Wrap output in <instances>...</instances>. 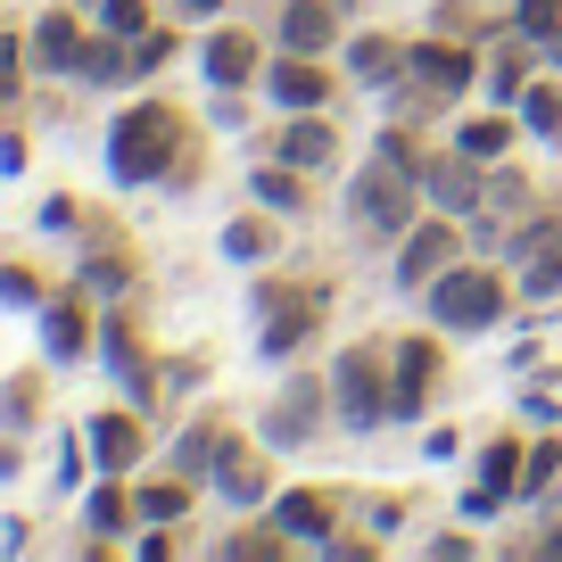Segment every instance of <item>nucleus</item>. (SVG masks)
I'll list each match as a JSON object with an SVG mask.
<instances>
[{
	"instance_id": "f257e3e1",
	"label": "nucleus",
	"mask_w": 562,
	"mask_h": 562,
	"mask_svg": "<svg viewBox=\"0 0 562 562\" xmlns=\"http://www.w3.org/2000/svg\"><path fill=\"white\" fill-rule=\"evenodd\" d=\"M108 182L116 191H199L207 175V140H199V116L182 100H124L116 124H108Z\"/></svg>"
},
{
	"instance_id": "f03ea898",
	"label": "nucleus",
	"mask_w": 562,
	"mask_h": 562,
	"mask_svg": "<svg viewBox=\"0 0 562 562\" xmlns=\"http://www.w3.org/2000/svg\"><path fill=\"white\" fill-rule=\"evenodd\" d=\"M248 323H257V356L265 364H299V356L323 339V323H331V281L265 265V273L248 281Z\"/></svg>"
},
{
	"instance_id": "7ed1b4c3",
	"label": "nucleus",
	"mask_w": 562,
	"mask_h": 562,
	"mask_svg": "<svg viewBox=\"0 0 562 562\" xmlns=\"http://www.w3.org/2000/svg\"><path fill=\"white\" fill-rule=\"evenodd\" d=\"M422 315L439 323L447 339H480L513 315V273L505 265H480V257H456L430 290H422Z\"/></svg>"
},
{
	"instance_id": "20e7f679",
	"label": "nucleus",
	"mask_w": 562,
	"mask_h": 562,
	"mask_svg": "<svg viewBox=\"0 0 562 562\" xmlns=\"http://www.w3.org/2000/svg\"><path fill=\"white\" fill-rule=\"evenodd\" d=\"M430 215V199H422V182L405 175V166H389L381 149H372L364 166H356V182H348V224L364 232V240H389L397 248L405 232Z\"/></svg>"
},
{
	"instance_id": "39448f33",
	"label": "nucleus",
	"mask_w": 562,
	"mask_h": 562,
	"mask_svg": "<svg viewBox=\"0 0 562 562\" xmlns=\"http://www.w3.org/2000/svg\"><path fill=\"white\" fill-rule=\"evenodd\" d=\"M323 372H331V414H339V430H356V439L389 430V339H348Z\"/></svg>"
},
{
	"instance_id": "423d86ee",
	"label": "nucleus",
	"mask_w": 562,
	"mask_h": 562,
	"mask_svg": "<svg viewBox=\"0 0 562 562\" xmlns=\"http://www.w3.org/2000/svg\"><path fill=\"white\" fill-rule=\"evenodd\" d=\"M100 364H108V381H116L124 397L140 405V414L166 397V356L149 348V331H140V315H133L124 299L100 315Z\"/></svg>"
},
{
	"instance_id": "0eeeda50",
	"label": "nucleus",
	"mask_w": 562,
	"mask_h": 562,
	"mask_svg": "<svg viewBox=\"0 0 562 562\" xmlns=\"http://www.w3.org/2000/svg\"><path fill=\"white\" fill-rule=\"evenodd\" d=\"M323 422H339L331 414V372H290V381L273 389V405L257 414V439L273 447V456H299V447L323 439Z\"/></svg>"
},
{
	"instance_id": "6e6552de",
	"label": "nucleus",
	"mask_w": 562,
	"mask_h": 562,
	"mask_svg": "<svg viewBox=\"0 0 562 562\" xmlns=\"http://www.w3.org/2000/svg\"><path fill=\"white\" fill-rule=\"evenodd\" d=\"M439 372H447V331H405L389 339V430H414L439 397Z\"/></svg>"
},
{
	"instance_id": "1a4fd4ad",
	"label": "nucleus",
	"mask_w": 562,
	"mask_h": 562,
	"mask_svg": "<svg viewBox=\"0 0 562 562\" xmlns=\"http://www.w3.org/2000/svg\"><path fill=\"white\" fill-rule=\"evenodd\" d=\"M496 257L513 265V281H521L529 306L562 299V199H554V207H529L521 224L505 232V248H496Z\"/></svg>"
},
{
	"instance_id": "9d476101",
	"label": "nucleus",
	"mask_w": 562,
	"mask_h": 562,
	"mask_svg": "<svg viewBox=\"0 0 562 562\" xmlns=\"http://www.w3.org/2000/svg\"><path fill=\"white\" fill-rule=\"evenodd\" d=\"M480 67H488V58H480L472 42L456 34V25H430V34L405 42V83L430 91L439 108H456L463 91H480Z\"/></svg>"
},
{
	"instance_id": "9b49d317",
	"label": "nucleus",
	"mask_w": 562,
	"mask_h": 562,
	"mask_svg": "<svg viewBox=\"0 0 562 562\" xmlns=\"http://www.w3.org/2000/svg\"><path fill=\"white\" fill-rule=\"evenodd\" d=\"M456 257H463V215H439V207H430L397 248H389V290L422 299V290H430V281H439Z\"/></svg>"
},
{
	"instance_id": "f8f14e48",
	"label": "nucleus",
	"mask_w": 562,
	"mask_h": 562,
	"mask_svg": "<svg viewBox=\"0 0 562 562\" xmlns=\"http://www.w3.org/2000/svg\"><path fill=\"white\" fill-rule=\"evenodd\" d=\"M100 315H108V299L91 281H58L50 306H42V356H50V364H83V356L100 348Z\"/></svg>"
},
{
	"instance_id": "ddd939ff",
	"label": "nucleus",
	"mask_w": 562,
	"mask_h": 562,
	"mask_svg": "<svg viewBox=\"0 0 562 562\" xmlns=\"http://www.w3.org/2000/svg\"><path fill=\"white\" fill-rule=\"evenodd\" d=\"M257 100L273 108V116H306V108L339 100V75H331V58H315V50H273L265 75H257Z\"/></svg>"
},
{
	"instance_id": "4468645a",
	"label": "nucleus",
	"mask_w": 562,
	"mask_h": 562,
	"mask_svg": "<svg viewBox=\"0 0 562 562\" xmlns=\"http://www.w3.org/2000/svg\"><path fill=\"white\" fill-rule=\"evenodd\" d=\"M265 58H273V50H265L257 25H240V18L199 25V75H207V91H257Z\"/></svg>"
},
{
	"instance_id": "2eb2a0df",
	"label": "nucleus",
	"mask_w": 562,
	"mask_h": 562,
	"mask_svg": "<svg viewBox=\"0 0 562 562\" xmlns=\"http://www.w3.org/2000/svg\"><path fill=\"white\" fill-rule=\"evenodd\" d=\"M75 281H91L108 306L133 299V281H140V257L133 240L116 232V215H83V232H75Z\"/></svg>"
},
{
	"instance_id": "dca6fc26",
	"label": "nucleus",
	"mask_w": 562,
	"mask_h": 562,
	"mask_svg": "<svg viewBox=\"0 0 562 562\" xmlns=\"http://www.w3.org/2000/svg\"><path fill=\"white\" fill-rule=\"evenodd\" d=\"M265 513H273V521L290 529L299 546H315V554H323V546L339 538V521L356 513V496H348V488H323V480H290V488H281Z\"/></svg>"
},
{
	"instance_id": "f3484780",
	"label": "nucleus",
	"mask_w": 562,
	"mask_h": 562,
	"mask_svg": "<svg viewBox=\"0 0 562 562\" xmlns=\"http://www.w3.org/2000/svg\"><path fill=\"white\" fill-rule=\"evenodd\" d=\"M414 182H422V199H430L439 215H463V224H472V207L488 199V166H480V158H463L456 140H439V149H422Z\"/></svg>"
},
{
	"instance_id": "a211bd4d",
	"label": "nucleus",
	"mask_w": 562,
	"mask_h": 562,
	"mask_svg": "<svg viewBox=\"0 0 562 562\" xmlns=\"http://www.w3.org/2000/svg\"><path fill=\"white\" fill-rule=\"evenodd\" d=\"M207 488L224 496L232 513H265V505L281 496V480H273V447H265V439H232V447H224V463L207 472Z\"/></svg>"
},
{
	"instance_id": "6ab92c4d",
	"label": "nucleus",
	"mask_w": 562,
	"mask_h": 562,
	"mask_svg": "<svg viewBox=\"0 0 562 562\" xmlns=\"http://www.w3.org/2000/svg\"><path fill=\"white\" fill-rule=\"evenodd\" d=\"M83 439H91V472H124L133 480L140 463H149V422H140V405H100V414L83 422Z\"/></svg>"
},
{
	"instance_id": "aec40b11",
	"label": "nucleus",
	"mask_w": 562,
	"mask_h": 562,
	"mask_svg": "<svg viewBox=\"0 0 562 562\" xmlns=\"http://www.w3.org/2000/svg\"><path fill=\"white\" fill-rule=\"evenodd\" d=\"M83 50H91V25L75 18V9H42V18L25 25V58H34V75H50V83H75V75H83Z\"/></svg>"
},
{
	"instance_id": "412c9836",
	"label": "nucleus",
	"mask_w": 562,
	"mask_h": 562,
	"mask_svg": "<svg viewBox=\"0 0 562 562\" xmlns=\"http://www.w3.org/2000/svg\"><path fill=\"white\" fill-rule=\"evenodd\" d=\"M265 158H290L299 175H339V124H331V108H306V116H281L273 124V140H265Z\"/></svg>"
},
{
	"instance_id": "4be33fe9",
	"label": "nucleus",
	"mask_w": 562,
	"mask_h": 562,
	"mask_svg": "<svg viewBox=\"0 0 562 562\" xmlns=\"http://www.w3.org/2000/svg\"><path fill=\"white\" fill-rule=\"evenodd\" d=\"M339 42H348V9H339V0H281L273 9V50L339 58Z\"/></svg>"
},
{
	"instance_id": "5701e85b",
	"label": "nucleus",
	"mask_w": 562,
	"mask_h": 562,
	"mask_svg": "<svg viewBox=\"0 0 562 562\" xmlns=\"http://www.w3.org/2000/svg\"><path fill=\"white\" fill-rule=\"evenodd\" d=\"M232 439H240V430H232V414H215V405H207V414H191V422L175 430V447H166V472H182V480H199V488H207V472L224 463Z\"/></svg>"
},
{
	"instance_id": "b1692460",
	"label": "nucleus",
	"mask_w": 562,
	"mask_h": 562,
	"mask_svg": "<svg viewBox=\"0 0 562 562\" xmlns=\"http://www.w3.org/2000/svg\"><path fill=\"white\" fill-rule=\"evenodd\" d=\"M529 207H538V182H529L521 166H505V158H496V166H488V199L472 207V232H480V240H496V248H505V232L521 224Z\"/></svg>"
},
{
	"instance_id": "393cba45",
	"label": "nucleus",
	"mask_w": 562,
	"mask_h": 562,
	"mask_svg": "<svg viewBox=\"0 0 562 562\" xmlns=\"http://www.w3.org/2000/svg\"><path fill=\"white\" fill-rule=\"evenodd\" d=\"M215 248H224V257L240 265V273H265V265H281V215L248 199L240 215H224V232H215Z\"/></svg>"
},
{
	"instance_id": "a878e982",
	"label": "nucleus",
	"mask_w": 562,
	"mask_h": 562,
	"mask_svg": "<svg viewBox=\"0 0 562 562\" xmlns=\"http://www.w3.org/2000/svg\"><path fill=\"white\" fill-rule=\"evenodd\" d=\"M538 67H546L538 42H529V34H505V42L488 50V67H480V91H488L496 108H521V91L538 83Z\"/></svg>"
},
{
	"instance_id": "bb28decb",
	"label": "nucleus",
	"mask_w": 562,
	"mask_h": 562,
	"mask_svg": "<svg viewBox=\"0 0 562 562\" xmlns=\"http://www.w3.org/2000/svg\"><path fill=\"white\" fill-rule=\"evenodd\" d=\"M75 513H83L91 538H116V546L140 529V505H133V480H124V472H100V480L83 488V505H75Z\"/></svg>"
},
{
	"instance_id": "cd10ccee",
	"label": "nucleus",
	"mask_w": 562,
	"mask_h": 562,
	"mask_svg": "<svg viewBox=\"0 0 562 562\" xmlns=\"http://www.w3.org/2000/svg\"><path fill=\"white\" fill-rule=\"evenodd\" d=\"M75 83H91V91H133V83H149V58H140V42H116V34H100L91 25V50H83V75Z\"/></svg>"
},
{
	"instance_id": "c85d7f7f",
	"label": "nucleus",
	"mask_w": 562,
	"mask_h": 562,
	"mask_svg": "<svg viewBox=\"0 0 562 562\" xmlns=\"http://www.w3.org/2000/svg\"><path fill=\"white\" fill-rule=\"evenodd\" d=\"M339 58H348V83H364V91H389V83L405 75V42L381 34V25L348 34V42H339Z\"/></svg>"
},
{
	"instance_id": "c756f323",
	"label": "nucleus",
	"mask_w": 562,
	"mask_h": 562,
	"mask_svg": "<svg viewBox=\"0 0 562 562\" xmlns=\"http://www.w3.org/2000/svg\"><path fill=\"white\" fill-rule=\"evenodd\" d=\"M248 199H257V207H273L281 224H290V215L315 207V175H299L290 158H257V166H248Z\"/></svg>"
},
{
	"instance_id": "7c9ffc66",
	"label": "nucleus",
	"mask_w": 562,
	"mask_h": 562,
	"mask_svg": "<svg viewBox=\"0 0 562 562\" xmlns=\"http://www.w3.org/2000/svg\"><path fill=\"white\" fill-rule=\"evenodd\" d=\"M463 149V158H480V166H496V158H513V140H521V116L513 108H480V116H456V133H447Z\"/></svg>"
},
{
	"instance_id": "2f4dec72",
	"label": "nucleus",
	"mask_w": 562,
	"mask_h": 562,
	"mask_svg": "<svg viewBox=\"0 0 562 562\" xmlns=\"http://www.w3.org/2000/svg\"><path fill=\"white\" fill-rule=\"evenodd\" d=\"M133 505H140V521H191V505H199V480H182V472H133Z\"/></svg>"
},
{
	"instance_id": "473e14b6",
	"label": "nucleus",
	"mask_w": 562,
	"mask_h": 562,
	"mask_svg": "<svg viewBox=\"0 0 562 562\" xmlns=\"http://www.w3.org/2000/svg\"><path fill=\"white\" fill-rule=\"evenodd\" d=\"M521 463H529V439H521V430H496V439L472 456V480L496 488V496H521Z\"/></svg>"
},
{
	"instance_id": "72a5a7b5",
	"label": "nucleus",
	"mask_w": 562,
	"mask_h": 562,
	"mask_svg": "<svg viewBox=\"0 0 562 562\" xmlns=\"http://www.w3.org/2000/svg\"><path fill=\"white\" fill-rule=\"evenodd\" d=\"M215 554L224 562H281V554H299V538L265 513V521H248V529H232V538H215Z\"/></svg>"
},
{
	"instance_id": "f704fd0d",
	"label": "nucleus",
	"mask_w": 562,
	"mask_h": 562,
	"mask_svg": "<svg viewBox=\"0 0 562 562\" xmlns=\"http://www.w3.org/2000/svg\"><path fill=\"white\" fill-rule=\"evenodd\" d=\"M554 496H562V430H546L521 463V496L513 505H554Z\"/></svg>"
},
{
	"instance_id": "c9c22d12",
	"label": "nucleus",
	"mask_w": 562,
	"mask_h": 562,
	"mask_svg": "<svg viewBox=\"0 0 562 562\" xmlns=\"http://www.w3.org/2000/svg\"><path fill=\"white\" fill-rule=\"evenodd\" d=\"M0 306H9V315H42V306H50V273L25 265V257H0Z\"/></svg>"
},
{
	"instance_id": "e433bc0d",
	"label": "nucleus",
	"mask_w": 562,
	"mask_h": 562,
	"mask_svg": "<svg viewBox=\"0 0 562 562\" xmlns=\"http://www.w3.org/2000/svg\"><path fill=\"white\" fill-rule=\"evenodd\" d=\"M42 422V364H25V372H9V381H0V430H34Z\"/></svg>"
},
{
	"instance_id": "4c0bfd02",
	"label": "nucleus",
	"mask_w": 562,
	"mask_h": 562,
	"mask_svg": "<svg viewBox=\"0 0 562 562\" xmlns=\"http://www.w3.org/2000/svg\"><path fill=\"white\" fill-rule=\"evenodd\" d=\"M513 116H521L529 140H562V83H546V75H538V83L521 91V108H513Z\"/></svg>"
},
{
	"instance_id": "58836bf2",
	"label": "nucleus",
	"mask_w": 562,
	"mask_h": 562,
	"mask_svg": "<svg viewBox=\"0 0 562 562\" xmlns=\"http://www.w3.org/2000/svg\"><path fill=\"white\" fill-rule=\"evenodd\" d=\"M83 472H91V439H83V430H58V463H50V488H58V496H83V488H91Z\"/></svg>"
},
{
	"instance_id": "ea45409f",
	"label": "nucleus",
	"mask_w": 562,
	"mask_h": 562,
	"mask_svg": "<svg viewBox=\"0 0 562 562\" xmlns=\"http://www.w3.org/2000/svg\"><path fill=\"white\" fill-rule=\"evenodd\" d=\"M91 25H100V34H116V42H140L149 34V0H100V9H91Z\"/></svg>"
},
{
	"instance_id": "a19ab883",
	"label": "nucleus",
	"mask_w": 562,
	"mask_h": 562,
	"mask_svg": "<svg viewBox=\"0 0 562 562\" xmlns=\"http://www.w3.org/2000/svg\"><path fill=\"white\" fill-rule=\"evenodd\" d=\"M25 67H34V58H25V34H18L9 18H0V108H9V100L25 91Z\"/></svg>"
},
{
	"instance_id": "79ce46f5",
	"label": "nucleus",
	"mask_w": 562,
	"mask_h": 562,
	"mask_svg": "<svg viewBox=\"0 0 562 562\" xmlns=\"http://www.w3.org/2000/svg\"><path fill=\"white\" fill-rule=\"evenodd\" d=\"M513 34H529V42L562 34V0H513Z\"/></svg>"
},
{
	"instance_id": "37998d69",
	"label": "nucleus",
	"mask_w": 562,
	"mask_h": 562,
	"mask_svg": "<svg viewBox=\"0 0 562 562\" xmlns=\"http://www.w3.org/2000/svg\"><path fill=\"white\" fill-rule=\"evenodd\" d=\"M356 513H364V529H372L381 546L405 529V496H356Z\"/></svg>"
},
{
	"instance_id": "c03bdc74",
	"label": "nucleus",
	"mask_w": 562,
	"mask_h": 562,
	"mask_svg": "<svg viewBox=\"0 0 562 562\" xmlns=\"http://www.w3.org/2000/svg\"><path fill=\"white\" fill-rule=\"evenodd\" d=\"M372 149H381L389 166H405V175H414V166H422V140L405 133V124H381V133H372Z\"/></svg>"
},
{
	"instance_id": "a18cd8bd",
	"label": "nucleus",
	"mask_w": 562,
	"mask_h": 562,
	"mask_svg": "<svg viewBox=\"0 0 562 562\" xmlns=\"http://www.w3.org/2000/svg\"><path fill=\"white\" fill-rule=\"evenodd\" d=\"M199 381H207V356H199V348L191 356H166V397H191Z\"/></svg>"
},
{
	"instance_id": "49530a36",
	"label": "nucleus",
	"mask_w": 562,
	"mask_h": 562,
	"mask_svg": "<svg viewBox=\"0 0 562 562\" xmlns=\"http://www.w3.org/2000/svg\"><path fill=\"white\" fill-rule=\"evenodd\" d=\"M133 554H140V562H166V554H182V538L149 521V529H133Z\"/></svg>"
},
{
	"instance_id": "de8ad7c7",
	"label": "nucleus",
	"mask_w": 562,
	"mask_h": 562,
	"mask_svg": "<svg viewBox=\"0 0 562 562\" xmlns=\"http://www.w3.org/2000/svg\"><path fill=\"white\" fill-rule=\"evenodd\" d=\"M42 232H83V207H75L67 191H58V199H42Z\"/></svg>"
},
{
	"instance_id": "09e8293b",
	"label": "nucleus",
	"mask_w": 562,
	"mask_h": 562,
	"mask_svg": "<svg viewBox=\"0 0 562 562\" xmlns=\"http://www.w3.org/2000/svg\"><path fill=\"white\" fill-rule=\"evenodd\" d=\"M505 505H513V496L480 488V480H472V488H463V521H496V513H505Z\"/></svg>"
},
{
	"instance_id": "8fccbe9b",
	"label": "nucleus",
	"mask_w": 562,
	"mask_h": 562,
	"mask_svg": "<svg viewBox=\"0 0 562 562\" xmlns=\"http://www.w3.org/2000/svg\"><path fill=\"white\" fill-rule=\"evenodd\" d=\"M521 414L538 422V430H554V422H562V405H554V381H538V389H529V397H521Z\"/></svg>"
},
{
	"instance_id": "3c124183",
	"label": "nucleus",
	"mask_w": 562,
	"mask_h": 562,
	"mask_svg": "<svg viewBox=\"0 0 562 562\" xmlns=\"http://www.w3.org/2000/svg\"><path fill=\"white\" fill-rule=\"evenodd\" d=\"M323 554H331V562H372V554H381V538H348V529H339Z\"/></svg>"
},
{
	"instance_id": "603ef678",
	"label": "nucleus",
	"mask_w": 562,
	"mask_h": 562,
	"mask_svg": "<svg viewBox=\"0 0 562 562\" xmlns=\"http://www.w3.org/2000/svg\"><path fill=\"white\" fill-rule=\"evenodd\" d=\"M240 116H248V91H215V100H207V124H224V133H232Z\"/></svg>"
},
{
	"instance_id": "864d4df0",
	"label": "nucleus",
	"mask_w": 562,
	"mask_h": 562,
	"mask_svg": "<svg viewBox=\"0 0 562 562\" xmlns=\"http://www.w3.org/2000/svg\"><path fill=\"white\" fill-rule=\"evenodd\" d=\"M463 456V430H430V439H422V463H456Z\"/></svg>"
},
{
	"instance_id": "5fc2aeb1",
	"label": "nucleus",
	"mask_w": 562,
	"mask_h": 562,
	"mask_svg": "<svg viewBox=\"0 0 562 562\" xmlns=\"http://www.w3.org/2000/svg\"><path fill=\"white\" fill-rule=\"evenodd\" d=\"M430 554H439V562H456V554H480V538H472V529H439V538H430Z\"/></svg>"
},
{
	"instance_id": "6e6d98bb",
	"label": "nucleus",
	"mask_w": 562,
	"mask_h": 562,
	"mask_svg": "<svg viewBox=\"0 0 562 562\" xmlns=\"http://www.w3.org/2000/svg\"><path fill=\"white\" fill-rule=\"evenodd\" d=\"M224 9H232V0H175V18H182V25H215Z\"/></svg>"
},
{
	"instance_id": "4d7b16f0",
	"label": "nucleus",
	"mask_w": 562,
	"mask_h": 562,
	"mask_svg": "<svg viewBox=\"0 0 562 562\" xmlns=\"http://www.w3.org/2000/svg\"><path fill=\"white\" fill-rule=\"evenodd\" d=\"M25 546H34V521H25V513H9V529H0V554H25Z\"/></svg>"
},
{
	"instance_id": "13d9d810",
	"label": "nucleus",
	"mask_w": 562,
	"mask_h": 562,
	"mask_svg": "<svg viewBox=\"0 0 562 562\" xmlns=\"http://www.w3.org/2000/svg\"><path fill=\"white\" fill-rule=\"evenodd\" d=\"M25 472V439H18V430H0V480H18Z\"/></svg>"
},
{
	"instance_id": "bf43d9fd",
	"label": "nucleus",
	"mask_w": 562,
	"mask_h": 562,
	"mask_svg": "<svg viewBox=\"0 0 562 562\" xmlns=\"http://www.w3.org/2000/svg\"><path fill=\"white\" fill-rule=\"evenodd\" d=\"M0 175H25V133H0Z\"/></svg>"
},
{
	"instance_id": "052dcab7",
	"label": "nucleus",
	"mask_w": 562,
	"mask_h": 562,
	"mask_svg": "<svg viewBox=\"0 0 562 562\" xmlns=\"http://www.w3.org/2000/svg\"><path fill=\"white\" fill-rule=\"evenodd\" d=\"M529 554H546V562H562V529H538V538H529Z\"/></svg>"
}]
</instances>
